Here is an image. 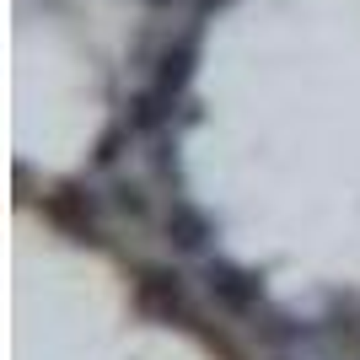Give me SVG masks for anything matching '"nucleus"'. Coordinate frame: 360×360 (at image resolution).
Wrapping results in <instances>:
<instances>
[{
    "label": "nucleus",
    "instance_id": "1",
    "mask_svg": "<svg viewBox=\"0 0 360 360\" xmlns=\"http://www.w3.org/2000/svg\"><path fill=\"white\" fill-rule=\"evenodd\" d=\"M199 285H205V296L215 301V312H226V317H258L269 307L264 280H258L253 269L231 264V258H221V253H210L199 264Z\"/></svg>",
    "mask_w": 360,
    "mask_h": 360
},
{
    "label": "nucleus",
    "instance_id": "2",
    "mask_svg": "<svg viewBox=\"0 0 360 360\" xmlns=\"http://www.w3.org/2000/svg\"><path fill=\"white\" fill-rule=\"evenodd\" d=\"M162 242H167V253H178V258H210L215 221L199 210L194 199H172L162 215Z\"/></svg>",
    "mask_w": 360,
    "mask_h": 360
},
{
    "label": "nucleus",
    "instance_id": "3",
    "mask_svg": "<svg viewBox=\"0 0 360 360\" xmlns=\"http://www.w3.org/2000/svg\"><path fill=\"white\" fill-rule=\"evenodd\" d=\"M135 301L140 312L150 317H178V323H194V312H188V296H183V274L178 269H135Z\"/></svg>",
    "mask_w": 360,
    "mask_h": 360
},
{
    "label": "nucleus",
    "instance_id": "4",
    "mask_svg": "<svg viewBox=\"0 0 360 360\" xmlns=\"http://www.w3.org/2000/svg\"><path fill=\"white\" fill-rule=\"evenodd\" d=\"M194 70H199V22L188 32H178V38L162 49L150 86H162L167 97H178V103H183V91H188V81H194Z\"/></svg>",
    "mask_w": 360,
    "mask_h": 360
},
{
    "label": "nucleus",
    "instance_id": "5",
    "mask_svg": "<svg viewBox=\"0 0 360 360\" xmlns=\"http://www.w3.org/2000/svg\"><path fill=\"white\" fill-rule=\"evenodd\" d=\"M172 108H178V97H167L162 86H140L129 91V103H124V124L135 129V135H167V124H172Z\"/></svg>",
    "mask_w": 360,
    "mask_h": 360
},
{
    "label": "nucleus",
    "instance_id": "6",
    "mask_svg": "<svg viewBox=\"0 0 360 360\" xmlns=\"http://www.w3.org/2000/svg\"><path fill=\"white\" fill-rule=\"evenodd\" d=\"M49 215H54L65 231H75V237H91V221H97V194H91V188H81V183H60V188L49 194Z\"/></svg>",
    "mask_w": 360,
    "mask_h": 360
},
{
    "label": "nucleus",
    "instance_id": "7",
    "mask_svg": "<svg viewBox=\"0 0 360 360\" xmlns=\"http://www.w3.org/2000/svg\"><path fill=\"white\" fill-rule=\"evenodd\" d=\"M253 333L264 339V345L285 349V345H301L312 328H307V323H296V317H285V312H274V307H264V312L253 317Z\"/></svg>",
    "mask_w": 360,
    "mask_h": 360
},
{
    "label": "nucleus",
    "instance_id": "8",
    "mask_svg": "<svg viewBox=\"0 0 360 360\" xmlns=\"http://www.w3.org/2000/svg\"><path fill=\"white\" fill-rule=\"evenodd\" d=\"M129 140H135V129H129V124H124V113H119V119L97 135V146H91V167H97V172L119 167V156H124V146H129Z\"/></svg>",
    "mask_w": 360,
    "mask_h": 360
},
{
    "label": "nucleus",
    "instance_id": "9",
    "mask_svg": "<svg viewBox=\"0 0 360 360\" xmlns=\"http://www.w3.org/2000/svg\"><path fill=\"white\" fill-rule=\"evenodd\" d=\"M108 205H113L124 221H146L150 215V194L140 183H113V188H108Z\"/></svg>",
    "mask_w": 360,
    "mask_h": 360
},
{
    "label": "nucleus",
    "instance_id": "10",
    "mask_svg": "<svg viewBox=\"0 0 360 360\" xmlns=\"http://www.w3.org/2000/svg\"><path fill=\"white\" fill-rule=\"evenodd\" d=\"M150 167H156V178H162L167 188H178V183H183V167H178V146H167L162 135H156V150H150Z\"/></svg>",
    "mask_w": 360,
    "mask_h": 360
},
{
    "label": "nucleus",
    "instance_id": "11",
    "mask_svg": "<svg viewBox=\"0 0 360 360\" xmlns=\"http://www.w3.org/2000/svg\"><path fill=\"white\" fill-rule=\"evenodd\" d=\"M221 6H226V0H194V11H199V16H210V11H221Z\"/></svg>",
    "mask_w": 360,
    "mask_h": 360
},
{
    "label": "nucleus",
    "instance_id": "12",
    "mask_svg": "<svg viewBox=\"0 0 360 360\" xmlns=\"http://www.w3.org/2000/svg\"><path fill=\"white\" fill-rule=\"evenodd\" d=\"M150 6H172V0H150Z\"/></svg>",
    "mask_w": 360,
    "mask_h": 360
},
{
    "label": "nucleus",
    "instance_id": "13",
    "mask_svg": "<svg viewBox=\"0 0 360 360\" xmlns=\"http://www.w3.org/2000/svg\"><path fill=\"white\" fill-rule=\"evenodd\" d=\"M280 360H285V355H280Z\"/></svg>",
    "mask_w": 360,
    "mask_h": 360
}]
</instances>
